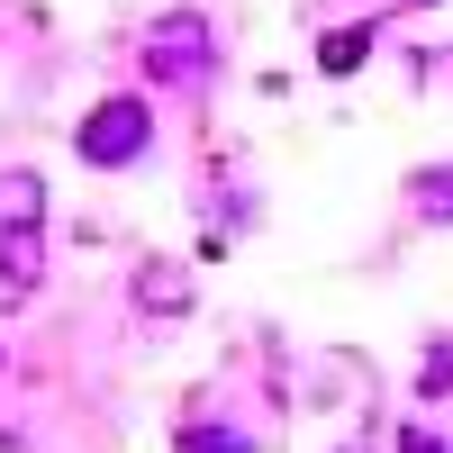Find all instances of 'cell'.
<instances>
[{
    "instance_id": "cell-1",
    "label": "cell",
    "mask_w": 453,
    "mask_h": 453,
    "mask_svg": "<svg viewBox=\"0 0 453 453\" xmlns=\"http://www.w3.org/2000/svg\"><path fill=\"white\" fill-rule=\"evenodd\" d=\"M46 281V181L0 173V309H27Z\"/></svg>"
},
{
    "instance_id": "cell-2",
    "label": "cell",
    "mask_w": 453,
    "mask_h": 453,
    "mask_svg": "<svg viewBox=\"0 0 453 453\" xmlns=\"http://www.w3.org/2000/svg\"><path fill=\"white\" fill-rule=\"evenodd\" d=\"M136 64H145V82H164V91H200V73L218 64V36H209L200 10H164L155 27H145Z\"/></svg>"
},
{
    "instance_id": "cell-3",
    "label": "cell",
    "mask_w": 453,
    "mask_h": 453,
    "mask_svg": "<svg viewBox=\"0 0 453 453\" xmlns=\"http://www.w3.org/2000/svg\"><path fill=\"white\" fill-rule=\"evenodd\" d=\"M73 145H82V164H100V173H119V164H136L145 145H155V109H145L136 91H109L82 127H73Z\"/></svg>"
},
{
    "instance_id": "cell-4",
    "label": "cell",
    "mask_w": 453,
    "mask_h": 453,
    "mask_svg": "<svg viewBox=\"0 0 453 453\" xmlns=\"http://www.w3.org/2000/svg\"><path fill=\"white\" fill-rule=\"evenodd\" d=\"M363 55H372V19H363V27H335L326 46H318V64H326V73H363Z\"/></svg>"
},
{
    "instance_id": "cell-5",
    "label": "cell",
    "mask_w": 453,
    "mask_h": 453,
    "mask_svg": "<svg viewBox=\"0 0 453 453\" xmlns=\"http://www.w3.org/2000/svg\"><path fill=\"white\" fill-rule=\"evenodd\" d=\"M418 200H426V218H453V164H444V173H426V181H418Z\"/></svg>"
},
{
    "instance_id": "cell-6",
    "label": "cell",
    "mask_w": 453,
    "mask_h": 453,
    "mask_svg": "<svg viewBox=\"0 0 453 453\" xmlns=\"http://www.w3.org/2000/svg\"><path fill=\"white\" fill-rule=\"evenodd\" d=\"M399 453H453V444H444V435H426V426H408V435H399Z\"/></svg>"
}]
</instances>
